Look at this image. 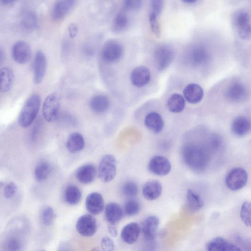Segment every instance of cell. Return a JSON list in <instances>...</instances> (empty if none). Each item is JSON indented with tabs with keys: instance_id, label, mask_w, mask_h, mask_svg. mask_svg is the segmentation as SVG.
Wrapping results in <instances>:
<instances>
[{
	"instance_id": "cell-1",
	"label": "cell",
	"mask_w": 251,
	"mask_h": 251,
	"mask_svg": "<svg viewBox=\"0 0 251 251\" xmlns=\"http://www.w3.org/2000/svg\"><path fill=\"white\" fill-rule=\"evenodd\" d=\"M182 155L186 165L195 172L204 171L210 161L209 150L205 146L195 144L185 145L182 150Z\"/></svg>"
},
{
	"instance_id": "cell-2",
	"label": "cell",
	"mask_w": 251,
	"mask_h": 251,
	"mask_svg": "<svg viewBox=\"0 0 251 251\" xmlns=\"http://www.w3.org/2000/svg\"><path fill=\"white\" fill-rule=\"evenodd\" d=\"M40 96L35 94L31 96L26 102L20 113L19 123L22 128L30 126L36 119L41 106Z\"/></svg>"
},
{
	"instance_id": "cell-3",
	"label": "cell",
	"mask_w": 251,
	"mask_h": 251,
	"mask_svg": "<svg viewBox=\"0 0 251 251\" xmlns=\"http://www.w3.org/2000/svg\"><path fill=\"white\" fill-rule=\"evenodd\" d=\"M233 27L239 37L243 40H249L251 36V18L245 10L236 11L232 16Z\"/></svg>"
},
{
	"instance_id": "cell-4",
	"label": "cell",
	"mask_w": 251,
	"mask_h": 251,
	"mask_svg": "<svg viewBox=\"0 0 251 251\" xmlns=\"http://www.w3.org/2000/svg\"><path fill=\"white\" fill-rule=\"evenodd\" d=\"M61 106L59 94L53 93L48 95L44 101L42 107V114L48 122H54L58 118Z\"/></svg>"
},
{
	"instance_id": "cell-5",
	"label": "cell",
	"mask_w": 251,
	"mask_h": 251,
	"mask_svg": "<svg viewBox=\"0 0 251 251\" xmlns=\"http://www.w3.org/2000/svg\"><path fill=\"white\" fill-rule=\"evenodd\" d=\"M117 163L115 157L111 155H106L101 159L98 168V176L105 183L112 181L115 177Z\"/></svg>"
},
{
	"instance_id": "cell-6",
	"label": "cell",
	"mask_w": 251,
	"mask_h": 251,
	"mask_svg": "<svg viewBox=\"0 0 251 251\" xmlns=\"http://www.w3.org/2000/svg\"><path fill=\"white\" fill-rule=\"evenodd\" d=\"M248 181V174L243 168L236 167L231 170L227 175L225 183L227 187L233 191L244 188Z\"/></svg>"
},
{
	"instance_id": "cell-7",
	"label": "cell",
	"mask_w": 251,
	"mask_h": 251,
	"mask_svg": "<svg viewBox=\"0 0 251 251\" xmlns=\"http://www.w3.org/2000/svg\"><path fill=\"white\" fill-rule=\"evenodd\" d=\"M123 55V48L121 44L115 41L107 42L104 45L101 53L104 62L112 63L118 62Z\"/></svg>"
},
{
	"instance_id": "cell-8",
	"label": "cell",
	"mask_w": 251,
	"mask_h": 251,
	"mask_svg": "<svg viewBox=\"0 0 251 251\" xmlns=\"http://www.w3.org/2000/svg\"><path fill=\"white\" fill-rule=\"evenodd\" d=\"M173 49L168 45H162L159 47L155 53V62L156 67L160 71L167 68L170 64L174 58Z\"/></svg>"
},
{
	"instance_id": "cell-9",
	"label": "cell",
	"mask_w": 251,
	"mask_h": 251,
	"mask_svg": "<svg viewBox=\"0 0 251 251\" xmlns=\"http://www.w3.org/2000/svg\"><path fill=\"white\" fill-rule=\"evenodd\" d=\"M76 228L78 232L82 236H92L97 230L96 220L92 215H84L78 220Z\"/></svg>"
},
{
	"instance_id": "cell-10",
	"label": "cell",
	"mask_w": 251,
	"mask_h": 251,
	"mask_svg": "<svg viewBox=\"0 0 251 251\" xmlns=\"http://www.w3.org/2000/svg\"><path fill=\"white\" fill-rule=\"evenodd\" d=\"M148 169L152 173L160 176H166L169 173L171 165L169 161L162 156H156L150 161Z\"/></svg>"
},
{
	"instance_id": "cell-11",
	"label": "cell",
	"mask_w": 251,
	"mask_h": 251,
	"mask_svg": "<svg viewBox=\"0 0 251 251\" xmlns=\"http://www.w3.org/2000/svg\"><path fill=\"white\" fill-rule=\"evenodd\" d=\"M12 54L15 61L21 64L28 63L32 55L30 46L23 41L18 42L14 45Z\"/></svg>"
},
{
	"instance_id": "cell-12",
	"label": "cell",
	"mask_w": 251,
	"mask_h": 251,
	"mask_svg": "<svg viewBox=\"0 0 251 251\" xmlns=\"http://www.w3.org/2000/svg\"><path fill=\"white\" fill-rule=\"evenodd\" d=\"M76 0H58L55 4L52 18L57 22L63 20L75 5Z\"/></svg>"
},
{
	"instance_id": "cell-13",
	"label": "cell",
	"mask_w": 251,
	"mask_h": 251,
	"mask_svg": "<svg viewBox=\"0 0 251 251\" xmlns=\"http://www.w3.org/2000/svg\"><path fill=\"white\" fill-rule=\"evenodd\" d=\"M47 60L45 55L41 51L37 52L34 63V83L40 84L43 80L46 71Z\"/></svg>"
},
{
	"instance_id": "cell-14",
	"label": "cell",
	"mask_w": 251,
	"mask_h": 251,
	"mask_svg": "<svg viewBox=\"0 0 251 251\" xmlns=\"http://www.w3.org/2000/svg\"><path fill=\"white\" fill-rule=\"evenodd\" d=\"M151 79V73L149 69L144 66L135 68L131 74L132 84L138 87L147 85Z\"/></svg>"
},
{
	"instance_id": "cell-15",
	"label": "cell",
	"mask_w": 251,
	"mask_h": 251,
	"mask_svg": "<svg viewBox=\"0 0 251 251\" xmlns=\"http://www.w3.org/2000/svg\"><path fill=\"white\" fill-rule=\"evenodd\" d=\"M86 209L91 214L98 215L101 213L105 207L103 196L98 192L89 194L86 199Z\"/></svg>"
},
{
	"instance_id": "cell-16",
	"label": "cell",
	"mask_w": 251,
	"mask_h": 251,
	"mask_svg": "<svg viewBox=\"0 0 251 251\" xmlns=\"http://www.w3.org/2000/svg\"><path fill=\"white\" fill-rule=\"evenodd\" d=\"M159 224V218L155 216H149L144 220L142 230L146 240L151 241L156 237Z\"/></svg>"
},
{
	"instance_id": "cell-17",
	"label": "cell",
	"mask_w": 251,
	"mask_h": 251,
	"mask_svg": "<svg viewBox=\"0 0 251 251\" xmlns=\"http://www.w3.org/2000/svg\"><path fill=\"white\" fill-rule=\"evenodd\" d=\"M206 249L209 251H238L241 249L235 244L222 237H216L208 242Z\"/></svg>"
},
{
	"instance_id": "cell-18",
	"label": "cell",
	"mask_w": 251,
	"mask_h": 251,
	"mask_svg": "<svg viewBox=\"0 0 251 251\" xmlns=\"http://www.w3.org/2000/svg\"><path fill=\"white\" fill-rule=\"evenodd\" d=\"M145 124L146 128L154 134L160 133L164 127L162 116L158 112H151L146 116Z\"/></svg>"
},
{
	"instance_id": "cell-19",
	"label": "cell",
	"mask_w": 251,
	"mask_h": 251,
	"mask_svg": "<svg viewBox=\"0 0 251 251\" xmlns=\"http://www.w3.org/2000/svg\"><path fill=\"white\" fill-rule=\"evenodd\" d=\"M141 231L140 225L135 222L125 226L121 231V238L123 241L128 244H133L139 239Z\"/></svg>"
},
{
	"instance_id": "cell-20",
	"label": "cell",
	"mask_w": 251,
	"mask_h": 251,
	"mask_svg": "<svg viewBox=\"0 0 251 251\" xmlns=\"http://www.w3.org/2000/svg\"><path fill=\"white\" fill-rule=\"evenodd\" d=\"M232 133L238 137L247 135L250 131L251 123L250 120L245 116L236 117L231 124Z\"/></svg>"
},
{
	"instance_id": "cell-21",
	"label": "cell",
	"mask_w": 251,
	"mask_h": 251,
	"mask_svg": "<svg viewBox=\"0 0 251 251\" xmlns=\"http://www.w3.org/2000/svg\"><path fill=\"white\" fill-rule=\"evenodd\" d=\"M97 170L94 166L85 165L78 169L76 177L79 182L83 184L91 183L95 179Z\"/></svg>"
},
{
	"instance_id": "cell-22",
	"label": "cell",
	"mask_w": 251,
	"mask_h": 251,
	"mask_svg": "<svg viewBox=\"0 0 251 251\" xmlns=\"http://www.w3.org/2000/svg\"><path fill=\"white\" fill-rule=\"evenodd\" d=\"M183 92L186 100L192 104L200 102L204 97L203 88L199 84H188L184 89Z\"/></svg>"
},
{
	"instance_id": "cell-23",
	"label": "cell",
	"mask_w": 251,
	"mask_h": 251,
	"mask_svg": "<svg viewBox=\"0 0 251 251\" xmlns=\"http://www.w3.org/2000/svg\"><path fill=\"white\" fill-rule=\"evenodd\" d=\"M163 187L161 183L157 180H153L147 182L143 189V193L145 198L150 201L159 198L162 194Z\"/></svg>"
},
{
	"instance_id": "cell-24",
	"label": "cell",
	"mask_w": 251,
	"mask_h": 251,
	"mask_svg": "<svg viewBox=\"0 0 251 251\" xmlns=\"http://www.w3.org/2000/svg\"><path fill=\"white\" fill-rule=\"evenodd\" d=\"M105 215L106 220L110 224L115 225L122 219L124 211L118 204L110 203L105 208Z\"/></svg>"
},
{
	"instance_id": "cell-25",
	"label": "cell",
	"mask_w": 251,
	"mask_h": 251,
	"mask_svg": "<svg viewBox=\"0 0 251 251\" xmlns=\"http://www.w3.org/2000/svg\"><path fill=\"white\" fill-rule=\"evenodd\" d=\"M109 98L104 95H97L92 98L90 102L91 110L96 114H102L106 112L109 107Z\"/></svg>"
},
{
	"instance_id": "cell-26",
	"label": "cell",
	"mask_w": 251,
	"mask_h": 251,
	"mask_svg": "<svg viewBox=\"0 0 251 251\" xmlns=\"http://www.w3.org/2000/svg\"><path fill=\"white\" fill-rule=\"evenodd\" d=\"M67 150L72 153H76L83 150L85 146L83 136L79 133H73L68 137L66 144Z\"/></svg>"
},
{
	"instance_id": "cell-27",
	"label": "cell",
	"mask_w": 251,
	"mask_h": 251,
	"mask_svg": "<svg viewBox=\"0 0 251 251\" xmlns=\"http://www.w3.org/2000/svg\"><path fill=\"white\" fill-rule=\"evenodd\" d=\"M226 94L230 100L232 102H239L246 97L247 90L243 84L234 83L229 86Z\"/></svg>"
},
{
	"instance_id": "cell-28",
	"label": "cell",
	"mask_w": 251,
	"mask_h": 251,
	"mask_svg": "<svg viewBox=\"0 0 251 251\" xmlns=\"http://www.w3.org/2000/svg\"><path fill=\"white\" fill-rule=\"evenodd\" d=\"M15 75L9 68L5 67L0 69V92L9 91L14 84Z\"/></svg>"
},
{
	"instance_id": "cell-29",
	"label": "cell",
	"mask_w": 251,
	"mask_h": 251,
	"mask_svg": "<svg viewBox=\"0 0 251 251\" xmlns=\"http://www.w3.org/2000/svg\"><path fill=\"white\" fill-rule=\"evenodd\" d=\"M187 205L189 210L196 212L203 207L204 203L198 193L189 189L187 192Z\"/></svg>"
},
{
	"instance_id": "cell-30",
	"label": "cell",
	"mask_w": 251,
	"mask_h": 251,
	"mask_svg": "<svg viewBox=\"0 0 251 251\" xmlns=\"http://www.w3.org/2000/svg\"><path fill=\"white\" fill-rule=\"evenodd\" d=\"M167 105L171 112L180 113L185 108V99L183 96L179 94H174L168 99Z\"/></svg>"
},
{
	"instance_id": "cell-31",
	"label": "cell",
	"mask_w": 251,
	"mask_h": 251,
	"mask_svg": "<svg viewBox=\"0 0 251 251\" xmlns=\"http://www.w3.org/2000/svg\"><path fill=\"white\" fill-rule=\"evenodd\" d=\"M22 27L28 31H33L38 26V19L36 14L32 11L25 12L21 20Z\"/></svg>"
},
{
	"instance_id": "cell-32",
	"label": "cell",
	"mask_w": 251,
	"mask_h": 251,
	"mask_svg": "<svg viewBox=\"0 0 251 251\" xmlns=\"http://www.w3.org/2000/svg\"><path fill=\"white\" fill-rule=\"evenodd\" d=\"M82 192L80 189L74 185L67 187L64 192L65 201L69 205L78 204L82 199Z\"/></svg>"
},
{
	"instance_id": "cell-33",
	"label": "cell",
	"mask_w": 251,
	"mask_h": 251,
	"mask_svg": "<svg viewBox=\"0 0 251 251\" xmlns=\"http://www.w3.org/2000/svg\"><path fill=\"white\" fill-rule=\"evenodd\" d=\"M209 53L203 46H197L194 47L191 53V59L195 64H201L208 60Z\"/></svg>"
},
{
	"instance_id": "cell-34",
	"label": "cell",
	"mask_w": 251,
	"mask_h": 251,
	"mask_svg": "<svg viewBox=\"0 0 251 251\" xmlns=\"http://www.w3.org/2000/svg\"><path fill=\"white\" fill-rule=\"evenodd\" d=\"M129 24V20L126 15L123 13L118 14L112 23L113 31L116 33H121L126 29Z\"/></svg>"
},
{
	"instance_id": "cell-35",
	"label": "cell",
	"mask_w": 251,
	"mask_h": 251,
	"mask_svg": "<svg viewBox=\"0 0 251 251\" xmlns=\"http://www.w3.org/2000/svg\"><path fill=\"white\" fill-rule=\"evenodd\" d=\"M52 171V167L49 163L46 162L40 163L36 167L35 176L38 181L45 180Z\"/></svg>"
},
{
	"instance_id": "cell-36",
	"label": "cell",
	"mask_w": 251,
	"mask_h": 251,
	"mask_svg": "<svg viewBox=\"0 0 251 251\" xmlns=\"http://www.w3.org/2000/svg\"><path fill=\"white\" fill-rule=\"evenodd\" d=\"M140 203L136 200L130 199L126 202L124 210L127 215L132 216L137 215L140 211Z\"/></svg>"
},
{
	"instance_id": "cell-37",
	"label": "cell",
	"mask_w": 251,
	"mask_h": 251,
	"mask_svg": "<svg viewBox=\"0 0 251 251\" xmlns=\"http://www.w3.org/2000/svg\"><path fill=\"white\" fill-rule=\"evenodd\" d=\"M240 217L244 224L247 227L251 226V203L245 202L240 210Z\"/></svg>"
},
{
	"instance_id": "cell-38",
	"label": "cell",
	"mask_w": 251,
	"mask_h": 251,
	"mask_svg": "<svg viewBox=\"0 0 251 251\" xmlns=\"http://www.w3.org/2000/svg\"><path fill=\"white\" fill-rule=\"evenodd\" d=\"M124 194L128 197H134L137 195L139 191L137 185L134 182L129 181L126 183L123 187Z\"/></svg>"
},
{
	"instance_id": "cell-39",
	"label": "cell",
	"mask_w": 251,
	"mask_h": 251,
	"mask_svg": "<svg viewBox=\"0 0 251 251\" xmlns=\"http://www.w3.org/2000/svg\"><path fill=\"white\" fill-rule=\"evenodd\" d=\"M124 8L128 11H136L142 7L143 0H123Z\"/></svg>"
},
{
	"instance_id": "cell-40",
	"label": "cell",
	"mask_w": 251,
	"mask_h": 251,
	"mask_svg": "<svg viewBox=\"0 0 251 251\" xmlns=\"http://www.w3.org/2000/svg\"><path fill=\"white\" fill-rule=\"evenodd\" d=\"M54 211L51 207H47L42 214V220L43 223L46 226L51 225L55 219Z\"/></svg>"
},
{
	"instance_id": "cell-41",
	"label": "cell",
	"mask_w": 251,
	"mask_h": 251,
	"mask_svg": "<svg viewBox=\"0 0 251 251\" xmlns=\"http://www.w3.org/2000/svg\"><path fill=\"white\" fill-rule=\"evenodd\" d=\"M5 246L9 251H18L21 249L22 243L19 238L12 237L6 241Z\"/></svg>"
},
{
	"instance_id": "cell-42",
	"label": "cell",
	"mask_w": 251,
	"mask_h": 251,
	"mask_svg": "<svg viewBox=\"0 0 251 251\" xmlns=\"http://www.w3.org/2000/svg\"><path fill=\"white\" fill-rule=\"evenodd\" d=\"M149 21L152 32L156 37H160L161 35V29L157 20V15L154 13H152L150 15Z\"/></svg>"
},
{
	"instance_id": "cell-43",
	"label": "cell",
	"mask_w": 251,
	"mask_h": 251,
	"mask_svg": "<svg viewBox=\"0 0 251 251\" xmlns=\"http://www.w3.org/2000/svg\"><path fill=\"white\" fill-rule=\"evenodd\" d=\"M18 190L17 185L13 182L8 184L5 188L4 196L7 199H10L13 197Z\"/></svg>"
},
{
	"instance_id": "cell-44",
	"label": "cell",
	"mask_w": 251,
	"mask_h": 251,
	"mask_svg": "<svg viewBox=\"0 0 251 251\" xmlns=\"http://www.w3.org/2000/svg\"><path fill=\"white\" fill-rule=\"evenodd\" d=\"M151 5L152 13L158 16L162 11L164 6V0H151Z\"/></svg>"
},
{
	"instance_id": "cell-45",
	"label": "cell",
	"mask_w": 251,
	"mask_h": 251,
	"mask_svg": "<svg viewBox=\"0 0 251 251\" xmlns=\"http://www.w3.org/2000/svg\"><path fill=\"white\" fill-rule=\"evenodd\" d=\"M101 247L104 251H113L114 249V244L113 240L110 238L105 237L102 239Z\"/></svg>"
},
{
	"instance_id": "cell-46",
	"label": "cell",
	"mask_w": 251,
	"mask_h": 251,
	"mask_svg": "<svg viewBox=\"0 0 251 251\" xmlns=\"http://www.w3.org/2000/svg\"><path fill=\"white\" fill-rule=\"evenodd\" d=\"M69 32L70 38L72 39L74 38L77 34V26L74 24H71L69 27Z\"/></svg>"
},
{
	"instance_id": "cell-47",
	"label": "cell",
	"mask_w": 251,
	"mask_h": 251,
	"mask_svg": "<svg viewBox=\"0 0 251 251\" xmlns=\"http://www.w3.org/2000/svg\"><path fill=\"white\" fill-rule=\"evenodd\" d=\"M108 230L113 237H116L118 235V230L115 225L110 224L108 226Z\"/></svg>"
},
{
	"instance_id": "cell-48",
	"label": "cell",
	"mask_w": 251,
	"mask_h": 251,
	"mask_svg": "<svg viewBox=\"0 0 251 251\" xmlns=\"http://www.w3.org/2000/svg\"><path fill=\"white\" fill-rule=\"evenodd\" d=\"M17 0H0V2L5 5H10L15 3Z\"/></svg>"
},
{
	"instance_id": "cell-49",
	"label": "cell",
	"mask_w": 251,
	"mask_h": 251,
	"mask_svg": "<svg viewBox=\"0 0 251 251\" xmlns=\"http://www.w3.org/2000/svg\"><path fill=\"white\" fill-rule=\"evenodd\" d=\"M5 60V54L3 51L0 49V64H2Z\"/></svg>"
},
{
	"instance_id": "cell-50",
	"label": "cell",
	"mask_w": 251,
	"mask_h": 251,
	"mask_svg": "<svg viewBox=\"0 0 251 251\" xmlns=\"http://www.w3.org/2000/svg\"><path fill=\"white\" fill-rule=\"evenodd\" d=\"M182 1L188 4H192L196 2L197 0H182Z\"/></svg>"
},
{
	"instance_id": "cell-51",
	"label": "cell",
	"mask_w": 251,
	"mask_h": 251,
	"mask_svg": "<svg viewBox=\"0 0 251 251\" xmlns=\"http://www.w3.org/2000/svg\"><path fill=\"white\" fill-rule=\"evenodd\" d=\"M4 183L3 182H0V189H1V188L3 186Z\"/></svg>"
}]
</instances>
